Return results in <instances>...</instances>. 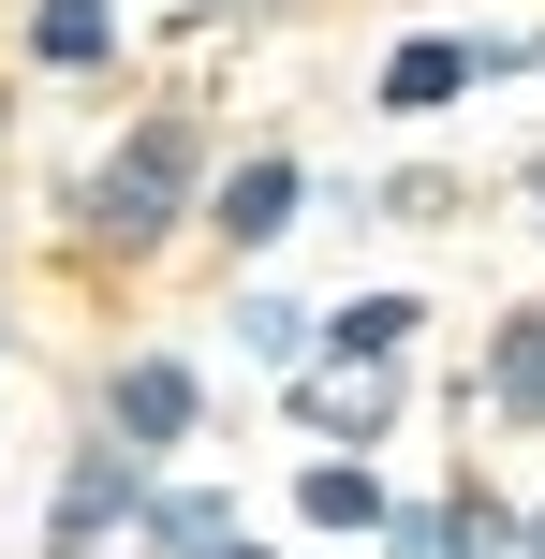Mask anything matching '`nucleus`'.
Wrapping results in <instances>:
<instances>
[{
	"instance_id": "nucleus-1",
	"label": "nucleus",
	"mask_w": 545,
	"mask_h": 559,
	"mask_svg": "<svg viewBox=\"0 0 545 559\" xmlns=\"http://www.w3.org/2000/svg\"><path fill=\"white\" fill-rule=\"evenodd\" d=\"M192 192H206V133H192V118H133V133L88 163L74 236H88V251H163V236L192 222Z\"/></svg>"
},
{
	"instance_id": "nucleus-2",
	"label": "nucleus",
	"mask_w": 545,
	"mask_h": 559,
	"mask_svg": "<svg viewBox=\"0 0 545 559\" xmlns=\"http://www.w3.org/2000/svg\"><path fill=\"white\" fill-rule=\"evenodd\" d=\"M192 427H206V368H192V354H118V368H104V442L177 456Z\"/></svg>"
},
{
	"instance_id": "nucleus-3",
	"label": "nucleus",
	"mask_w": 545,
	"mask_h": 559,
	"mask_svg": "<svg viewBox=\"0 0 545 559\" xmlns=\"http://www.w3.org/2000/svg\"><path fill=\"white\" fill-rule=\"evenodd\" d=\"M295 427H324L340 456H369L383 427H399V383H383V354H310V368H295Z\"/></svg>"
},
{
	"instance_id": "nucleus-4",
	"label": "nucleus",
	"mask_w": 545,
	"mask_h": 559,
	"mask_svg": "<svg viewBox=\"0 0 545 559\" xmlns=\"http://www.w3.org/2000/svg\"><path fill=\"white\" fill-rule=\"evenodd\" d=\"M517 59H531V45H458V29H413V45L383 59V104H399V118L472 104V88H487V74H517Z\"/></svg>"
},
{
	"instance_id": "nucleus-5",
	"label": "nucleus",
	"mask_w": 545,
	"mask_h": 559,
	"mask_svg": "<svg viewBox=\"0 0 545 559\" xmlns=\"http://www.w3.org/2000/svg\"><path fill=\"white\" fill-rule=\"evenodd\" d=\"M133 501H147V456H133V442H88L74 472H59V515H45V545L74 559V545H104V531H133Z\"/></svg>"
},
{
	"instance_id": "nucleus-6",
	"label": "nucleus",
	"mask_w": 545,
	"mask_h": 559,
	"mask_svg": "<svg viewBox=\"0 0 545 559\" xmlns=\"http://www.w3.org/2000/svg\"><path fill=\"white\" fill-rule=\"evenodd\" d=\"M295 206H310V177H295L281 147H265V163H236L222 192H206V222H222V251H265V236H281Z\"/></svg>"
},
{
	"instance_id": "nucleus-7",
	"label": "nucleus",
	"mask_w": 545,
	"mask_h": 559,
	"mask_svg": "<svg viewBox=\"0 0 545 559\" xmlns=\"http://www.w3.org/2000/svg\"><path fill=\"white\" fill-rule=\"evenodd\" d=\"M487 397H501V427H545V295L487 338Z\"/></svg>"
},
{
	"instance_id": "nucleus-8",
	"label": "nucleus",
	"mask_w": 545,
	"mask_h": 559,
	"mask_svg": "<svg viewBox=\"0 0 545 559\" xmlns=\"http://www.w3.org/2000/svg\"><path fill=\"white\" fill-rule=\"evenodd\" d=\"M413 324H428V295H340L310 324V354H413Z\"/></svg>"
},
{
	"instance_id": "nucleus-9",
	"label": "nucleus",
	"mask_w": 545,
	"mask_h": 559,
	"mask_svg": "<svg viewBox=\"0 0 545 559\" xmlns=\"http://www.w3.org/2000/svg\"><path fill=\"white\" fill-rule=\"evenodd\" d=\"M29 59H45V74H104L118 15H104V0H45V15H29Z\"/></svg>"
},
{
	"instance_id": "nucleus-10",
	"label": "nucleus",
	"mask_w": 545,
	"mask_h": 559,
	"mask_svg": "<svg viewBox=\"0 0 545 559\" xmlns=\"http://www.w3.org/2000/svg\"><path fill=\"white\" fill-rule=\"evenodd\" d=\"M295 515H310V531H383V486H369V456H340V442H324V472L295 486Z\"/></svg>"
},
{
	"instance_id": "nucleus-11",
	"label": "nucleus",
	"mask_w": 545,
	"mask_h": 559,
	"mask_svg": "<svg viewBox=\"0 0 545 559\" xmlns=\"http://www.w3.org/2000/svg\"><path fill=\"white\" fill-rule=\"evenodd\" d=\"M133 531L163 545V559H206V545L236 531V501H222V486H177V501H133Z\"/></svg>"
},
{
	"instance_id": "nucleus-12",
	"label": "nucleus",
	"mask_w": 545,
	"mask_h": 559,
	"mask_svg": "<svg viewBox=\"0 0 545 559\" xmlns=\"http://www.w3.org/2000/svg\"><path fill=\"white\" fill-rule=\"evenodd\" d=\"M236 338H251L265 368H295V354H310V309H295V295H236Z\"/></svg>"
},
{
	"instance_id": "nucleus-13",
	"label": "nucleus",
	"mask_w": 545,
	"mask_h": 559,
	"mask_svg": "<svg viewBox=\"0 0 545 559\" xmlns=\"http://www.w3.org/2000/svg\"><path fill=\"white\" fill-rule=\"evenodd\" d=\"M206 559H265V545H236V531H222V545H206Z\"/></svg>"
},
{
	"instance_id": "nucleus-14",
	"label": "nucleus",
	"mask_w": 545,
	"mask_h": 559,
	"mask_svg": "<svg viewBox=\"0 0 545 559\" xmlns=\"http://www.w3.org/2000/svg\"><path fill=\"white\" fill-rule=\"evenodd\" d=\"M531 559H545V515H531Z\"/></svg>"
},
{
	"instance_id": "nucleus-15",
	"label": "nucleus",
	"mask_w": 545,
	"mask_h": 559,
	"mask_svg": "<svg viewBox=\"0 0 545 559\" xmlns=\"http://www.w3.org/2000/svg\"><path fill=\"white\" fill-rule=\"evenodd\" d=\"M531 222H545V206H531Z\"/></svg>"
}]
</instances>
